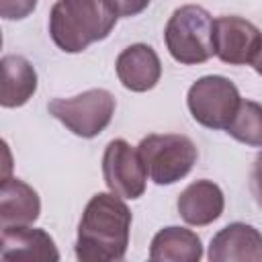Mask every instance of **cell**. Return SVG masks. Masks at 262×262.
<instances>
[{
	"instance_id": "cell-2",
	"label": "cell",
	"mask_w": 262,
	"mask_h": 262,
	"mask_svg": "<svg viewBox=\"0 0 262 262\" xmlns=\"http://www.w3.org/2000/svg\"><path fill=\"white\" fill-rule=\"evenodd\" d=\"M119 18L115 0H57L49 12V35L66 53H80L111 35Z\"/></svg>"
},
{
	"instance_id": "cell-20",
	"label": "cell",
	"mask_w": 262,
	"mask_h": 262,
	"mask_svg": "<svg viewBox=\"0 0 262 262\" xmlns=\"http://www.w3.org/2000/svg\"><path fill=\"white\" fill-rule=\"evenodd\" d=\"M252 68L256 70V74L262 76V43H260V47H258V51H256V55L252 59Z\"/></svg>"
},
{
	"instance_id": "cell-19",
	"label": "cell",
	"mask_w": 262,
	"mask_h": 262,
	"mask_svg": "<svg viewBox=\"0 0 262 262\" xmlns=\"http://www.w3.org/2000/svg\"><path fill=\"white\" fill-rule=\"evenodd\" d=\"M252 190H254V196H256L258 205L262 207V151L254 160V168H252Z\"/></svg>"
},
{
	"instance_id": "cell-11",
	"label": "cell",
	"mask_w": 262,
	"mask_h": 262,
	"mask_svg": "<svg viewBox=\"0 0 262 262\" xmlns=\"http://www.w3.org/2000/svg\"><path fill=\"white\" fill-rule=\"evenodd\" d=\"M115 70L119 82L131 92H147L151 90L162 76V63L154 47L145 43H135L125 47L117 61Z\"/></svg>"
},
{
	"instance_id": "cell-12",
	"label": "cell",
	"mask_w": 262,
	"mask_h": 262,
	"mask_svg": "<svg viewBox=\"0 0 262 262\" xmlns=\"http://www.w3.org/2000/svg\"><path fill=\"white\" fill-rule=\"evenodd\" d=\"M178 213L188 225H209L223 213V190L213 180H194L178 196Z\"/></svg>"
},
{
	"instance_id": "cell-17",
	"label": "cell",
	"mask_w": 262,
	"mask_h": 262,
	"mask_svg": "<svg viewBox=\"0 0 262 262\" xmlns=\"http://www.w3.org/2000/svg\"><path fill=\"white\" fill-rule=\"evenodd\" d=\"M37 6V0H0V16L6 20H20L29 16Z\"/></svg>"
},
{
	"instance_id": "cell-3",
	"label": "cell",
	"mask_w": 262,
	"mask_h": 262,
	"mask_svg": "<svg viewBox=\"0 0 262 262\" xmlns=\"http://www.w3.org/2000/svg\"><path fill=\"white\" fill-rule=\"evenodd\" d=\"M213 16L199 4H184L172 12L164 29L170 55L184 66L205 63L215 55Z\"/></svg>"
},
{
	"instance_id": "cell-7",
	"label": "cell",
	"mask_w": 262,
	"mask_h": 262,
	"mask_svg": "<svg viewBox=\"0 0 262 262\" xmlns=\"http://www.w3.org/2000/svg\"><path fill=\"white\" fill-rule=\"evenodd\" d=\"M102 178L111 192L123 199H139L145 192L147 170L139 149L125 139H113L102 154Z\"/></svg>"
},
{
	"instance_id": "cell-10",
	"label": "cell",
	"mask_w": 262,
	"mask_h": 262,
	"mask_svg": "<svg viewBox=\"0 0 262 262\" xmlns=\"http://www.w3.org/2000/svg\"><path fill=\"white\" fill-rule=\"evenodd\" d=\"M0 256L2 260H41L55 262L59 252L53 237L31 225H8L2 227L0 237Z\"/></svg>"
},
{
	"instance_id": "cell-18",
	"label": "cell",
	"mask_w": 262,
	"mask_h": 262,
	"mask_svg": "<svg viewBox=\"0 0 262 262\" xmlns=\"http://www.w3.org/2000/svg\"><path fill=\"white\" fill-rule=\"evenodd\" d=\"M151 0H115L119 16H137L149 6Z\"/></svg>"
},
{
	"instance_id": "cell-5",
	"label": "cell",
	"mask_w": 262,
	"mask_h": 262,
	"mask_svg": "<svg viewBox=\"0 0 262 262\" xmlns=\"http://www.w3.org/2000/svg\"><path fill=\"white\" fill-rule=\"evenodd\" d=\"M115 96L104 88H90L72 98H53L47 111L74 135L90 139L106 129L115 115Z\"/></svg>"
},
{
	"instance_id": "cell-15",
	"label": "cell",
	"mask_w": 262,
	"mask_h": 262,
	"mask_svg": "<svg viewBox=\"0 0 262 262\" xmlns=\"http://www.w3.org/2000/svg\"><path fill=\"white\" fill-rule=\"evenodd\" d=\"M149 258L154 262H199L203 258V244L192 229L170 225L154 235Z\"/></svg>"
},
{
	"instance_id": "cell-4",
	"label": "cell",
	"mask_w": 262,
	"mask_h": 262,
	"mask_svg": "<svg viewBox=\"0 0 262 262\" xmlns=\"http://www.w3.org/2000/svg\"><path fill=\"white\" fill-rule=\"evenodd\" d=\"M147 176L164 186L182 180L196 162V145L180 133H151L137 145Z\"/></svg>"
},
{
	"instance_id": "cell-6",
	"label": "cell",
	"mask_w": 262,
	"mask_h": 262,
	"mask_svg": "<svg viewBox=\"0 0 262 262\" xmlns=\"http://www.w3.org/2000/svg\"><path fill=\"white\" fill-rule=\"evenodd\" d=\"M239 102L237 86L225 76H203L186 94L192 119L207 129H227Z\"/></svg>"
},
{
	"instance_id": "cell-13",
	"label": "cell",
	"mask_w": 262,
	"mask_h": 262,
	"mask_svg": "<svg viewBox=\"0 0 262 262\" xmlns=\"http://www.w3.org/2000/svg\"><path fill=\"white\" fill-rule=\"evenodd\" d=\"M41 213V201L33 186L18 178H4L0 190V225H31Z\"/></svg>"
},
{
	"instance_id": "cell-1",
	"label": "cell",
	"mask_w": 262,
	"mask_h": 262,
	"mask_svg": "<svg viewBox=\"0 0 262 262\" xmlns=\"http://www.w3.org/2000/svg\"><path fill=\"white\" fill-rule=\"evenodd\" d=\"M131 211L123 196L115 192H96L84 207L78 223L76 258L82 262L123 260L129 246Z\"/></svg>"
},
{
	"instance_id": "cell-9",
	"label": "cell",
	"mask_w": 262,
	"mask_h": 262,
	"mask_svg": "<svg viewBox=\"0 0 262 262\" xmlns=\"http://www.w3.org/2000/svg\"><path fill=\"white\" fill-rule=\"evenodd\" d=\"M211 262H262V233L248 223H229L209 244Z\"/></svg>"
},
{
	"instance_id": "cell-8",
	"label": "cell",
	"mask_w": 262,
	"mask_h": 262,
	"mask_svg": "<svg viewBox=\"0 0 262 262\" xmlns=\"http://www.w3.org/2000/svg\"><path fill=\"white\" fill-rule=\"evenodd\" d=\"M215 55L229 66L252 63L260 43V29L242 16H219L213 25Z\"/></svg>"
},
{
	"instance_id": "cell-16",
	"label": "cell",
	"mask_w": 262,
	"mask_h": 262,
	"mask_svg": "<svg viewBox=\"0 0 262 262\" xmlns=\"http://www.w3.org/2000/svg\"><path fill=\"white\" fill-rule=\"evenodd\" d=\"M225 131L239 143L262 147V104L254 100H242Z\"/></svg>"
},
{
	"instance_id": "cell-14",
	"label": "cell",
	"mask_w": 262,
	"mask_h": 262,
	"mask_svg": "<svg viewBox=\"0 0 262 262\" xmlns=\"http://www.w3.org/2000/svg\"><path fill=\"white\" fill-rule=\"evenodd\" d=\"M2 68V92L0 104L4 108H16L29 102L37 92V70L23 55H4L0 61Z\"/></svg>"
}]
</instances>
